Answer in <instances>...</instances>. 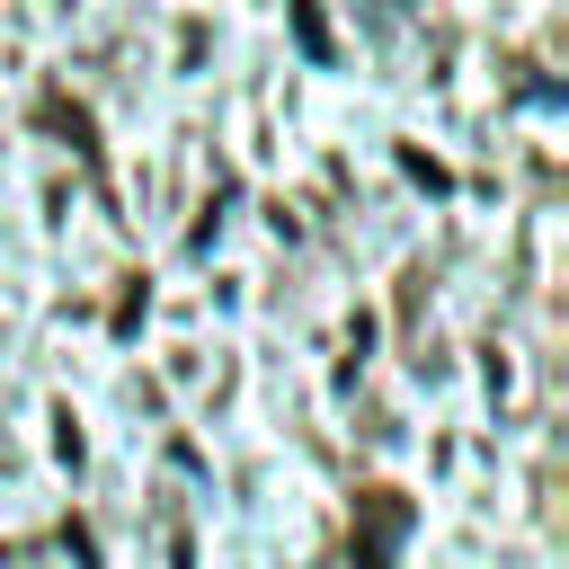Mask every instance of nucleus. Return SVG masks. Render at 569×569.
I'll return each instance as SVG.
<instances>
[{"instance_id":"obj_2","label":"nucleus","mask_w":569,"mask_h":569,"mask_svg":"<svg viewBox=\"0 0 569 569\" xmlns=\"http://www.w3.org/2000/svg\"><path fill=\"white\" fill-rule=\"evenodd\" d=\"M293 36H302V44H311V53H329V27H320V9H311V0H302V9H293Z\"/></svg>"},{"instance_id":"obj_1","label":"nucleus","mask_w":569,"mask_h":569,"mask_svg":"<svg viewBox=\"0 0 569 569\" xmlns=\"http://www.w3.org/2000/svg\"><path fill=\"white\" fill-rule=\"evenodd\" d=\"M409 533L400 489H365V533H356V569H391V542Z\"/></svg>"}]
</instances>
